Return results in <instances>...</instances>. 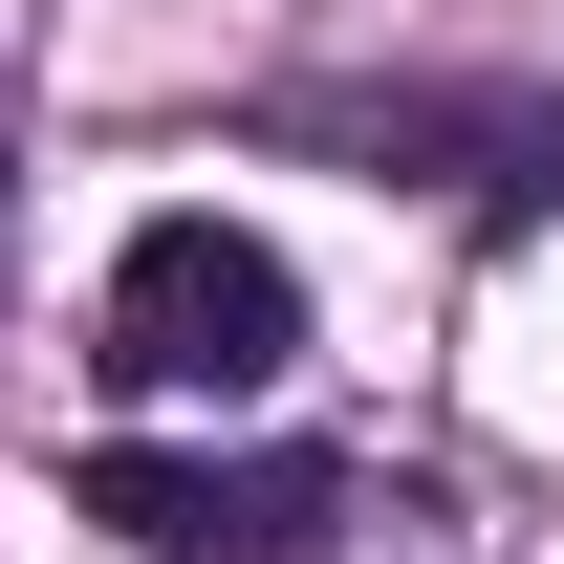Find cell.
I'll return each instance as SVG.
<instances>
[{
    "instance_id": "obj_1",
    "label": "cell",
    "mask_w": 564,
    "mask_h": 564,
    "mask_svg": "<svg viewBox=\"0 0 564 564\" xmlns=\"http://www.w3.org/2000/svg\"><path fill=\"white\" fill-rule=\"evenodd\" d=\"M87 369H109V391H282V369H304V282H282L239 217H131Z\"/></svg>"
},
{
    "instance_id": "obj_2",
    "label": "cell",
    "mask_w": 564,
    "mask_h": 564,
    "mask_svg": "<svg viewBox=\"0 0 564 564\" xmlns=\"http://www.w3.org/2000/svg\"><path fill=\"white\" fill-rule=\"evenodd\" d=\"M282 152H348V174H413L456 217H564V87H261Z\"/></svg>"
},
{
    "instance_id": "obj_3",
    "label": "cell",
    "mask_w": 564,
    "mask_h": 564,
    "mask_svg": "<svg viewBox=\"0 0 564 564\" xmlns=\"http://www.w3.org/2000/svg\"><path fill=\"white\" fill-rule=\"evenodd\" d=\"M87 521L152 543V564H326L369 521V478L348 456H152V434H109L87 456Z\"/></svg>"
},
{
    "instance_id": "obj_4",
    "label": "cell",
    "mask_w": 564,
    "mask_h": 564,
    "mask_svg": "<svg viewBox=\"0 0 564 564\" xmlns=\"http://www.w3.org/2000/svg\"><path fill=\"white\" fill-rule=\"evenodd\" d=\"M0 261H22V152H0Z\"/></svg>"
}]
</instances>
